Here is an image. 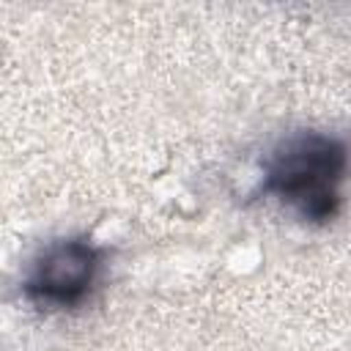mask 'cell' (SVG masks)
<instances>
[{
  "instance_id": "cell-1",
  "label": "cell",
  "mask_w": 351,
  "mask_h": 351,
  "mask_svg": "<svg viewBox=\"0 0 351 351\" xmlns=\"http://www.w3.org/2000/svg\"><path fill=\"white\" fill-rule=\"evenodd\" d=\"M346 173L348 148L340 137L324 132H296L269 154L261 192L288 206L299 219L324 225L340 211V186Z\"/></svg>"
},
{
  "instance_id": "cell-2",
  "label": "cell",
  "mask_w": 351,
  "mask_h": 351,
  "mask_svg": "<svg viewBox=\"0 0 351 351\" xmlns=\"http://www.w3.org/2000/svg\"><path fill=\"white\" fill-rule=\"evenodd\" d=\"M99 269L101 247L88 236L58 239L33 258L22 293L38 310H74L90 296Z\"/></svg>"
}]
</instances>
